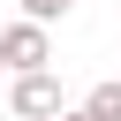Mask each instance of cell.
I'll list each match as a JSON object with an SVG mask.
<instances>
[{
    "instance_id": "1",
    "label": "cell",
    "mask_w": 121,
    "mask_h": 121,
    "mask_svg": "<svg viewBox=\"0 0 121 121\" xmlns=\"http://www.w3.org/2000/svg\"><path fill=\"white\" fill-rule=\"evenodd\" d=\"M0 45H8V76H38V68H53V38H45V23H0Z\"/></svg>"
},
{
    "instance_id": "2",
    "label": "cell",
    "mask_w": 121,
    "mask_h": 121,
    "mask_svg": "<svg viewBox=\"0 0 121 121\" xmlns=\"http://www.w3.org/2000/svg\"><path fill=\"white\" fill-rule=\"evenodd\" d=\"M8 106H15V121H60V113H68V98H60V76H53V68H38V76H15Z\"/></svg>"
},
{
    "instance_id": "3",
    "label": "cell",
    "mask_w": 121,
    "mask_h": 121,
    "mask_svg": "<svg viewBox=\"0 0 121 121\" xmlns=\"http://www.w3.org/2000/svg\"><path fill=\"white\" fill-rule=\"evenodd\" d=\"M83 113H91V121H121V76H113V83H91Z\"/></svg>"
},
{
    "instance_id": "4",
    "label": "cell",
    "mask_w": 121,
    "mask_h": 121,
    "mask_svg": "<svg viewBox=\"0 0 121 121\" xmlns=\"http://www.w3.org/2000/svg\"><path fill=\"white\" fill-rule=\"evenodd\" d=\"M15 8H23V23H45V30H53V23H60L76 0H15Z\"/></svg>"
},
{
    "instance_id": "5",
    "label": "cell",
    "mask_w": 121,
    "mask_h": 121,
    "mask_svg": "<svg viewBox=\"0 0 121 121\" xmlns=\"http://www.w3.org/2000/svg\"><path fill=\"white\" fill-rule=\"evenodd\" d=\"M60 121H91V113H83V106H76V113H60Z\"/></svg>"
},
{
    "instance_id": "6",
    "label": "cell",
    "mask_w": 121,
    "mask_h": 121,
    "mask_svg": "<svg viewBox=\"0 0 121 121\" xmlns=\"http://www.w3.org/2000/svg\"><path fill=\"white\" fill-rule=\"evenodd\" d=\"M0 68H8V45H0Z\"/></svg>"
}]
</instances>
